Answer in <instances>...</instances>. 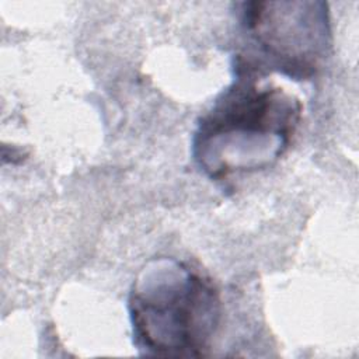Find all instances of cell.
Returning <instances> with one entry per match:
<instances>
[{"label":"cell","instance_id":"obj_1","mask_svg":"<svg viewBox=\"0 0 359 359\" xmlns=\"http://www.w3.org/2000/svg\"><path fill=\"white\" fill-rule=\"evenodd\" d=\"M233 83L196 123L192 157L212 180L254 172L275 164L300 122L302 102L262 81V70L236 57Z\"/></svg>","mask_w":359,"mask_h":359},{"label":"cell","instance_id":"obj_2","mask_svg":"<svg viewBox=\"0 0 359 359\" xmlns=\"http://www.w3.org/2000/svg\"><path fill=\"white\" fill-rule=\"evenodd\" d=\"M128 313L142 355L199 358L219 328L222 304L213 282L175 258L153 259L135 279Z\"/></svg>","mask_w":359,"mask_h":359},{"label":"cell","instance_id":"obj_3","mask_svg":"<svg viewBox=\"0 0 359 359\" xmlns=\"http://www.w3.org/2000/svg\"><path fill=\"white\" fill-rule=\"evenodd\" d=\"M238 20L261 56L251 63L259 70L266 66L306 80L330 55L332 36L324 1H248L241 4Z\"/></svg>","mask_w":359,"mask_h":359}]
</instances>
